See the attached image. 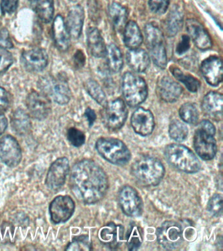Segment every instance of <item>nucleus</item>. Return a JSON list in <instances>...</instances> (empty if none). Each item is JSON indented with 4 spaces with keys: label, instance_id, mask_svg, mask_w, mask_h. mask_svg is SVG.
Returning <instances> with one entry per match:
<instances>
[{
    "label": "nucleus",
    "instance_id": "obj_7",
    "mask_svg": "<svg viewBox=\"0 0 223 251\" xmlns=\"http://www.w3.org/2000/svg\"><path fill=\"white\" fill-rule=\"evenodd\" d=\"M122 89L125 101L130 107H137L148 97V86L144 78L130 72L123 78Z\"/></svg>",
    "mask_w": 223,
    "mask_h": 251
},
{
    "label": "nucleus",
    "instance_id": "obj_4",
    "mask_svg": "<svg viewBox=\"0 0 223 251\" xmlns=\"http://www.w3.org/2000/svg\"><path fill=\"white\" fill-rule=\"evenodd\" d=\"M96 149L102 158L111 164L123 166L130 160V150L119 139L102 137L97 141Z\"/></svg>",
    "mask_w": 223,
    "mask_h": 251
},
{
    "label": "nucleus",
    "instance_id": "obj_23",
    "mask_svg": "<svg viewBox=\"0 0 223 251\" xmlns=\"http://www.w3.org/2000/svg\"><path fill=\"white\" fill-rule=\"evenodd\" d=\"M52 35L56 47L62 51L70 48L71 39L66 23L61 15L56 16L52 25Z\"/></svg>",
    "mask_w": 223,
    "mask_h": 251
},
{
    "label": "nucleus",
    "instance_id": "obj_35",
    "mask_svg": "<svg viewBox=\"0 0 223 251\" xmlns=\"http://www.w3.org/2000/svg\"><path fill=\"white\" fill-rule=\"evenodd\" d=\"M85 87L89 95L101 106L107 103L106 95L102 88L95 80L89 79L86 81Z\"/></svg>",
    "mask_w": 223,
    "mask_h": 251
},
{
    "label": "nucleus",
    "instance_id": "obj_18",
    "mask_svg": "<svg viewBox=\"0 0 223 251\" xmlns=\"http://www.w3.org/2000/svg\"><path fill=\"white\" fill-rule=\"evenodd\" d=\"M186 29L190 38L193 39L198 49L206 50L212 47V41L208 33L197 20L188 19L186 22Z\"/></svg>",
    "mask_w": 223,
    "mask_h": 251
},
{
    "label": "nucleus",
    "instance_id": "obj_34",
    "mask_svg": "<svg viewBox=\"0 0 223 251\" xmlns=\"http://www.w3.org/2000/svg\"><path fill=\"white\" fill-rule=\"evenodd\" d=\"M170 72L174 77L181 82L187 87V89L192 92H196L200 86V82L191 75H186L177 67L172 66L170 68Z\"/></svg>",
    "mask_w": 223,
    "mask_h": 251
},
{
    "label": "nucleus",
    "instance_id": "obj_47",
    "mask_svg": "<svg viewBox=\"0 0 223 251\" xmlns=\"http://www.w3.org/2000/svg\"><path fill=\"white\" fill-rule=\"evenodd\" d=\"M198 128L202 129V130L206 131V132L213 135H215V131H216L214 125L210 121H206V120L201 121Z\"/></svg>",
    "mask_w": 223,
    "mask_h": 251
},
{
    "label": "nucleus",
    "instance_id": "obj_25",
    "mask_svg": "<svg viewBox=\"0 0 223 251\" xmlns=\"http://www.w3.org/2000/svg\"><path fill=\"white\" fill-rule=\"evenodd\" d=\"M126 60L128 66L137 73H142L148 70L150 64V58L143 49H130L127 52Z\"/></svg>",
    "mask_w": 223,
    "mask_h": 251
},
{
    "label": "nucleus",
    "instance_id": "obj_39",
    "mask_svg": "<svg viewBox=\"0 0 223 251\" xmlns=\"http://www.w3.org/2000/svg\"><path fill=\"white\" fill-rule=\"evenodd\" d=\"M207 210L215 217H220L223 213V196L215 194L209 199L207 203Z\"/></svg>",
    "mask_w": 223,
    "mask_h": 251
},
{
    "label": "nucleus",
    "instance_id": "obj_40",
    "mask_svg": "<svg viewBox=\"0 0 223 251\" xmlns=\"http://www.w3.org/2000/svg\"><path fill=\"white\" fill-rule=\"evenodd\" d=\"M67 137L69 142L75 147H81L85 142V133L75 127L68 129Z\"/></svg>",
    "mask_w": 223,
    "mask_h": 251
},
{
    "label": "nucleus",
    "instance_id": "obj_9",
    "mask_svg": "<svg viewBox=\"0 0 223 251\" xmlns=\"http://www.w3.org/2000/svg\"><path fill=\"white\" fill-rule=\"evenodd\" d=\"M157 240L164 249L173 250L178 248L183 241V229L179 223L166 221L156 231Z\"/></svg>",
    "mask_w": 223,
    "mask_h": 251
},
{
    "label": "nucleus",
    "instance_id": "obj_16",
    "mask_svg": "<svg viewBox=\"0 0 223 251\" xmlns=\"http://www.w3.org/2000/svg\"><path fill=\"white\" fill-rule=\"evenodd\" d=\"M49 56L46 50L36 48L25 51L21 56V63L27 71L38 72L44 70L48 64Z\"/></svg>",
    "mask_w": 223,
    "mask_h": 251
},
{
    "label": "nucleus",
    "instance_id": "obj_1",
    "mask_svg": "<svg viewBox=\"0 0 223 251\" xmlns=\"http://www.w3.org/2000/svg\"><path fill=\"white\" fill-rule=\"evenodd\" d=\"M70 186L78 200L85 203L94 204L100 201L106 194L108 178L97 163L85 159L72 168Z\"/></svg>",
    "mask_w": 223,
    "mask_h": 251
},
{
    "label": "nucleus",
    "instance_id": "obj_42",
    "mask_svg": "<svg viewBox=\"0 0 223 251\" xmlns=\"http://www.w3.org/2000/svg\"><path fill=\"white\" fill-rule=\"evenodd\" d=\"M13 62V56L11 53L6 49L0 48V74L8 70Z\"/></svg>",
    "mask_w": 223,
    "mask_h": 251
},
{
    "label": "nucleus",
    "instance_id": "obj_46",
    "mask_svg": "<svg viewBox=\"0 0 223 251\" xmlns=\"http://www.w3.org/2000/svg\"><path fill=\"white\" fill-rule=\"evenodd\" d=\"M10 99L9 94L2 87H0V112H4L8 109Z\"/></svg>",
    "mask_w": 223,
    "mask_h": 251
},
{
    "label": "nucleus",
    "instance_id": "obj_20",
    "mask_svg": "<svg viewBox=\"0 0 223 251\" xmlns=\"http://www.w3.org/2000/svg\"><path fill=\"white\" fill-rule=\"evenodd\" d=\"M124 227L113 223L101 227L99 233L101 242L111 249H117L122 245L124 239Z\"/></svg>",
    "mask_w": 223,
    "mask_h": 251
},
{
    "label": "nucleus",
    "instance_id": "obj_50",
    "mask_svg": "<svg viewBox=\"0 0 223 251\" xmlns=\"http://www.w3.org/2000/svg\"><path fill=\"white\" fill-rule=\"evenodd\" d=\"M7 125H8V123H7V118L5 117L2 112H0V135L5 132V129L7 127Z\"/></svg>",
    "mask_w": 223,
    "mask_h": 251
},
{
    "label": "nucleus",
    "instance_id": "obj_24",
    "mask_svg": "<svg viewBox=\"0 0 223 251\" xmlns=\"http://www.w3.org/2000/svg\"><path fill=\"white\" fill-rule=\"evenodd\" d=\"M84 20L85 12L81 5L74 6L70 9L66 23L70 36L74 39L79 38L83 29Z\"/></svg>",
    "mask_w": 223,
    "mask_h": 251
},
{
    "label": "nucleus",
    "instance_id": "obj_11",
    "mask_svg": "<svg viewBox=\"0 0 223 251\" xmlns=\"http://www.w3.org/2000/svg\"><path fill=\"white\" fill-rule=\"evenodd\" d=\"M0 159L10 168H15L20 164L22 150L17 139L10 135L0 139Z\"/></svg>",
    "mask_w": 223,
    "mask_h": 251
},
{
    "label": "nucleus",
    "instance_id": "obj_37",
    "mask_svg": "<svg viewBox=\"0 0 223 251\" xmlns=\"http://www.w3.org/2000/svg\"><path fill=\"white\" fill-rule=\"evenodd\" d=\"M179 115L185 123L190 125H195L198 121V111L196 106L191 103H186L180 107Z\"/></svg>",
    "mask_w": 223,
    "mask_h": 251
},
{
    "label": "nucleus",
    "instance_id": "obj_45",
    "mask_svg": "<svg viewBox=\"0 0 223 251\" xmlns=\"http://www.w3.org/2000/svg\"><path fill=\"white\" fill-rule=\"evenodd\" d=\"M13 46L12 41L9 37L7 29L3 28L0 30V48L10 49Z\"/></svg>",
    "mask_w": 223,
    "mask_h": 251
},
{
    "label": "nucleus",
    "instance_id": "obj_10",
    "mask_svg": "<svg viewBox=\"0 0 223 251\" xmlns=\"http://www.w3.org/2000/svg\"><path fill=\"white\" fill-rule=\"evenodd\" d=\"M119 201L123 213L129 217L142 215L143 202L138 192L132 186H125L120 190Z\"/></svg>",
    "mask_w": 223,
    "mask_h": 251
},
{
    "label": "nucleus",
    "instance_id": "obj_36",
    "mask_svg": "<svg viewBox=\"0 0 223 251\" xmlns=\"http://www.w3.org/2000/svg\"><path fill=\"white\" fill-rule=\"evenodd\" d=\"M188 128L187 126L178 120H174L170 123L169 133L171 138L176 141H185L188 136Z\"/></svg>",
    "mask_w": 223,
    "mask_h": 251
},
{
    "label": "nucleus",
    "instance_id": "obj_51",
    "mask_svg": "<svg viewBox=\"0 0 223 251\" xmlns=\"http://www.w3.org/2000/svg\"><path fill=\"white\" fill-rule=\"evenodd\" d=\"M70 1L72 2H77L78 1H79V0H70Z\"/></svg>",
    "mask_w": 223,
    "mask_h": 251
},
{
    "label": "nucleus",
    "instance_id": "obj_15",
    "mask_svg": "<svg viewBox=\"0 0 223 251\" xmlns=\"http://www.w3.org/2000/svg\"><path fill=\"white\" fill-rule=\"evenodd\" d=\"M26 106L30 115L38 121L46 119L51 111L50 100L42 92H31L27 97Z\"/></svg>",
    "mask_w": 223,
    "mask_h": 251
},
{
    "label": "nucleus",
    "instance_id": "obj_6",
    "mask_svg": "<svg viewBox=\"0 0 223 251\" xmlns=\"http://www.w3.org/2000/svg\"><path fill=\"white\" fill-rule=\"evenodd\" d=\"M147 46L154 64L160 69L167 66V55L163 33L157 25L148 24L145 27Z\"/></svg>",
    "mask_w": 223,
    "mask_h": 251
},
{
    "label": "nucleus",
    "instance_id": "obj_21",
    "mask_svg": "<svg viewBox=\"0 0 223 251\" xmlns=\"http://www.w3.org/2000/svg\"><path fill=\"white\" fill-rule=\"evenodd\" d=\"M223 97L222 94L210 92L203 98L201 107L204 113L215 121H221L223 118Z\"/></svg>",
    "mask_w": 223,
    "mask_h": 251
},
{
    "label": "nucleus",
    "instance_id": "obj_28",
    "mask_svg": "<svg viewBox=\"0 0 223 251\" xmlns=\"http://www.w3.org/2000/svg\"><path fill=\"white\" fill-rule=\"evenodd\" d=\"M109 17L113 26L117 31L124 29L128 20V11L126 8L117 3H113L108 9Z\"/></svg>",
    "mask_w": 223,
    "mask_h": 251
},
{
    "label": "nucleus",
    "instance_id": "obj_12",
    "mask_svg": "<svg viewBox=\"0 0 223 251\" xmlns=\"http://www.w3.org/2000/svg\"><path fill=\"white\" fill-rule=\"evenodd\" d=\"M69 171L70 163L67 158L62 157L54 161L47 175V186L52 190L60 189L65 183Z\"/></svg>",
    "mask_w": 223,
    "mask_h": 251
},
{
    "label": "nucleus",
    "instance_id": "obj_17",
    "mask_svg": "<svg viewBox=\"0 0 223 251\" xmlns=\"http://www.w3.org/2000/svg\"><path fill=\"white\" fill-rule=\"evenodd\" d=\"M131 125L135 132L142 136L150 135L154 127V119L151 112L144 108L136 110L131 117Z\"/></svg>",
    "mask_w": 223,
    "mask_h": 251
},
{
    "label": "nucleus",
    "instance_id": "obj_33",
    "mask_svg": "<svg viewBox=\"0 0 223 251\" xmlns=\"http://www.w3.org/2000/svg\"><path fill=\"white\" fill-rule=\"evenodd\" d=\"M143 239L142 227L136 223L131 224L126 233V245L128 250H138L142 244Z\"/></svg>",
    "mask_w": 223,
    "mask_h": 251
},
{
    "label": "nucleus",
    "instance_id": "obj_31",
    "mask_svg": "<svg viewBox=\"0 0 223 251\" xmlns=\"http://www.w3.org/2000/svg\"><path fill=\"white\" fill-rule=\"evenodd\" d=\"M183 25V16L182 12L177 7H173L170 11L166 20V32L169 37H174L182 28Z\"/></svg>",
    "mask_w": 223,
    "mask_h": 251
},
{
    "label": "nucleus",
    "instance_id": "obj_41",
    "mask_svg": "<svg viewBox=\"0 0 223 251\" xmlns=\"http://www.w3.org/2000/svg\"><path fill=\"white\" fill-rule=\"evenodd\" d=\"M170 2V0H149V6L152 13L162 15L167 11Z\"/></svg>",
    "mask_w": 223,
    "mask_h": 251
},
{
    "label": "nucleus",
    "instance_id": "obj_3",
    "mask_svg": "<svg viewBox=\"0 0 223 251\" xmlns=\"http://www.w3.org/2000/svg\"><path fill=\"white\" fill-rule=\"evenodd\" d=\"M166 160L174 168L187 174H195L201 169L200 162L195 153L184 145L170 144L164 152Z\"/></svg>",
    "mask_w": 223,
    "mask_h": 251
},
{
    "label": "nucleus",
    "instance_id": "obj_22",
    "mask_svg": "<svg viewBox=\"0 0 223 251\" xmlns=\"http://www.w3.org/2000/svg\"><path fill=\"white\" fill-rule=\"evenodd\" d=\"M157 90L160 98L168 103L177 101L183 92L181 86L167 76L160 78L158 82Z\"/></svg>",
    "mask_w": 223,
    "mask_h": 251
},
{
    "label": "nucleus",
    "instance_id": "obj_27",
    "mask_svg": "<svg viewBox=\"0 0 223 251\" xmlns=\"http://www.w3.org/2000/svg\"><path fill=\"white\" fill-rule=\"evenodd\" d=\"M143 36L138 25L134 21L127 23L124 28V43L130 49H138L142 45Z\"/></svg>",
    "mask_w": 223,
    "mask_h": 251
},
{
    "label": "nucleus",
    "instance_id": "obj_29",
    "mask_svg": "<svg viewBox=\"0 0 223 251\" xmlns=\"http://www.w3.org/2000/svg\"><path fill=\"white\" fill-rule=\"evenodd\" d=\"M30 5L43 22L50 23L53 19V0H30Z\"/></svg>",
    "mask_w": 223,
    "mask_h": 251
},
{
    "label": "nucleus",
    "instance_id": "obj_19",
    "mask_svg": "<svg viewBox=\"0 0 223 251\" xmlns=\"http://www.w3.org/2000/svg\"><path fill=\"white\" fill-rule=\"evenodd\" d=\"M201 72L207 83L213 86L219 85L223 80L222 61L219 57H209L201 63Z\"/></svg>",
    "mask_w": 223,
    "mask_h": 251
},
{
    "label": "nucleus",
    "instance_id": "obj_30",
    "mask_svg": "<svg viewBox=\"0 0 223 251\" xmlns=\"http://www.w3.org/2000/svg\"><path fill=\"white\" fill-rule=\"evenodd\" d=\"M11 125L15 132L19 135L27 134L32 127L30 117L21 109L16 110L13 113Z\"/></svg>",
    "mask_w": 223,
    "mask_h": 251
},
{
    "label": "nucleus",
    "instance_id": "obj_8",
    "mask_svg": "<svg viewBox=\"0 0 223 251\" xmlns=\"http://www.w3.org/2000/svg\"><path fill=\"white\" fill-rule=\"evenodd\" d=\"M128 117V109L124 102L116 99L107 102L101 111V119L105 126L112 131L118 130L124 125Z\"/></svg>",
    "mask_w": 223,
    "mask_h": 251
},
{
    "label": "nucleus",
    "instance_id": "obj_13",
    "mask_svg": "<svg viewBox=\"0 0 223 251\" xmlns=\"http://www.w3.org/2000/svg\"><path fill=\"white\" fill-rule=\"evenodd\" d=\"M75 209V203L69 196H59L50 204V217L54 223H65L71 218Z\"/></svg>",
    "mask_w": 223,
    "mask_h": 251
},
{
    "label": "nucleus",
    "instance_id": "obj_2",
    "mask_svg": "<svg viewBox=\"0 0 223 251\" xmlns=\"http://www.w3.org/2000/svg\"><path fill=\"white\" fill-rule=\"evenodd\" d=\"M131 173L139 183L146 186H154L161 182L165 175V168L158 159L145 156L132 164Z\"/></svg>",
    "mask_w": 223,
    "mask_h": 251
},
{
    "label": "nucleus",
    "instance_id": "obj_32",
    "mask_svg": "<svg viewBox=\"0 0 223 251\" xmlns=\"http://www.w3.org/2000/svg\"><path fill=\"white\" fill-rule=\"evenodd\" d=\"M106 56L107 66L111 72L117 73L122 70L123 58L120 49L114 44H111L106 47Z\"/></svg>",
    "mask_w": 223,
    "mask_h": 251
},
{
    "label": "nucleus",
    "instance_id": "obj_14",
    "mask_svg": "<svg viewBox=\"0 0 223 251\" xmlns=\"http://www.w3.org/2000/svg\"><path fill=\"white\" fill-rule=\"evenodd\" d=\"M194 147L198 156L204 160H212L216 155L217 146L214 135L198 128L194 136Z\"/></svg>",
    "mask_w": 223,
    "mask_h": 251
},
{
    "label": "nucleus",
    "instance_id": "obj_49",
    "mask_svg": "<svg viewBox=\"0 0 223 251\" xmlns=\"http://www.w3.org/2000/svg\"><path fill=\"white\" fill-rule=\"evenodd\" d=\"M85 116L87 118L89 126L91 127L95 123L96 119H97V115H96L95 111L91 108H87L85 112Z\"/></svg>",
    "mask_w": 223,
    "mask_h": 251
},
{
    "label": "nucleus",
    "instance_id": "obj_26",
    "mask_svg": "<svg viewBox=\"0 0 223 251\" xmlns=\"http://www.w3.org/2000/svg\"><path fill=\"white\" fill-rule=\"evenodd\" d=\"M87 37L88 47L92 55L97 58L105 56L106 47L99 29L90 27L87 31Z\"/></svg>",
    "mask_w": 223,
    "mask_h": 251
},
{
    "label": "nucleus",
    "instance_id": "obj_44",
    "mask_svg": "<svg viewBox=\"0 0 223 251\" xmlns=\"http://www.w3.org/2000/svg\"><path fill=\"white\" fill-rule=\"evenodd\" d=\"M19 0H1L0 3L1 12L3 14L14 13L18 6Z\"/></svg>",
    "mask_w": 223,
    "mask_h": 251
},
{
    "label": "nucleus",
    "instance_id": "obj_43",
    "mask_svg": "<svg viewBox=\"0 0 223 251\" xmlns=\"http://www.w3.org/2000/svg\"><path fill=\"white\" fill-rule=\"evenodd\" d=\"M191 47V38L188 35H183L176 46L175 52L177 54L183 55L187 52Z\"/></svg>",
    "mask_w": 223,
    "mask_h": 251
},
{
    "label": "nucleus",
    "instance_id": "obj_38",
    "mask_svg": "<svg viewBox=\"0 0 223 251\" xmlns=\"http://www.w3.org/2000/svg\"><path fill=\"white\" fill-rule=\"evenodd\" d=\"M92 249V243L89 236L86 235H79L74 238L73 241L68 245L66 251H90Z\"/></svg>",
    "mask_w": 223,
    "mask_h": 251
},
{
    "label": "nucleus",
    "instance_id": "obj_48",
    "mask_svg": "<svg viewBox=\"0 0 223 251\" xmlns=\"http://www.w3.org/2000/svg\"><path fill=\"white\" fill-rule=\"evenodd\" d=\"M74 64L77 68H81L85 65V56L81 50H77L74 55Z\"/></svg>",
    "mask_w": 223,
    "mask_h": 251
},
{
    "label": "nucleus",
    "instance_id": "obj_5",
    "mask_svg": "<svg viewBox=\"0 0 223 251\" xmlns=\"http://www.w3.org/2000/svg\"><path fill=\"white\" fill-rule=\"evenodd\" d=\"M38 86L41 92L59 105H66L71 99V90L67 80L63 78L42 76L38 80Z\"/></svg>",
    "mask_w": 223,
    "mask_h": 251
}]
</instances>
